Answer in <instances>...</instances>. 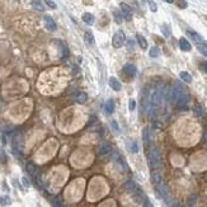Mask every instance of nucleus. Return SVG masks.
<instances>
[{
	"label": "nucleus",
	"mask_w": 207,
	"mask_h": 207,
	"mask_svg": "<svg viewBox=\"0 0 207 207\" xmlns=\"http://www.w3.org/2000/svg\"><path fill=\"white\" fill-rule=\"evenodd\" d=\"M197 48H198V51L201 52L203 56H206V57H207V45H206V43H199V45H197Z\"/></svg>",
	"instance_id": "obj_26"
},
{
	"label": "nucleus",
	"mask_w": 207,
	"mask_h": 207,
	"mask_svg": "<svg viewBox=\"0 0 207 207\" xmlns=\"http://www.w3.org/2000/svg\"><path fill=\"white\" fill-rule=\"evenodd\" d=\"M113 17H115V22L117 23V24H121V23H122V16H121V14L118 13V12H113Z\"/></svg>",
	"instance_id": "obj_28"
},
{
	"label": "nucleus",
	"mask_w": 207,
	"mask_h": 207,
	"mask_svg": "<svg viewBox=\"0 0 207 207\" xmlns=\"http://www.w3.org/2000/svg\"><path fill=\"white\" fill-rule=\"evenodd\" d=\"M131 151H132V153H137V151H139V146H137V144H136V142H132Z\"/></svg>",
	"instance_id": "obj_34"
},
{
	"label": "nucleus",
	"mask_w": 207,
	"mask_h": 207,
	"mask_svg": "<svg viewBox=\"0 0 207 207\" xmlns=\"http://www.w3.org/2000/svg\"><path fill=\"white\" fill-rule=\"evenodd\" d=\"M151 181H153V183L156 185V184H159L160 182H163V177H161V174H160L159 172H154V173L151 174Z\"/></svg>",
	"instance_id": "obj_20"
},
{
	"label": "nucleus",
	"mask_w": 207,
	"mask_h": 207,
	"mask_svg": "<svg viewBox=\"0 0 207 207\" xmlns=\"http://www.w3.org/2000/svg\"><path fill=\"white\" fill-rule=\"evenodd\" d=\"M161 32L164 33V36H165V37H170V28H169L168 26L164 24V26L161 27Z\"/></svg>",
	"instance_id": "obj_31"
},
{
	"label": "nucleus",
	"mask_w": 207,
	"mask_h": 207,
	"mask_svg": "<svg viewBox=\"0 0 207 207\" xmlns=\"http://www.w3.org/2000/svg\"><path fill=\"white\" fill-rule=\"evenodd\" d=\"M147 4H149V8H150V10H151V12L155 13L156 10H158V5H156V3L153 2V0H149Z\"/></svg>",
	"instance_id": "obj_30"
},
{
	"label": "nucleus",
	"mask_w": 207,
	"mask_h": 207,
	"mask_svg": "<svg viewBox=\"0 0 207 207\" xmlns=\"http://www.w3.org/2000/svg\"><path fill=\"white\" fill-rule=\"evenodd\" d=\"M112 127H113V130H115L116 132H119V127H118V125H117V122L116 121H112Z\"/></svg>",
	"instance_id": "obj_35"
},
{
	"label": "nucleus",
	"mask_w": 207,
	"mask_h": 207,
	"mask_svg": "<svg viewBox=\"0 0 207 207\" xmlns=\"http://www.w3.org/2000/svg\"><path fill=\"white\" fill-rule=\"evenodd\" d=\"M149 55H150V57H158V56L160 55V51H159V48L158 47H151L150 48V51H149Z\"/></svg>",
	"instance_id": "obj_25"
},
{
	"label": "nucleus",
	"mask_w": 207,
	"mask_h": 207,
	"mask_svg": "<svg viewBox=\"0 0 207 207\" xmlns=\"http://www.w3.org/2000/svg\"><path fill=\"white\" fill-rule=\"evenodd\" d=\"M123 71L127 74V75H131V76H135L137 73V69L135 65H132V64H126L125 67H123Z\"/></svg>",
	"instance_id": "obj_12"
},
{
	"label": "nucleus",
	"mask_w": 207,
	"mask_h": 207,
	"mask_svg": "<svg viewBox=\"0 0 207 207\" xmlns=\"http://www.w3.org/2000/svg\"><path fill=\"white\" fill-rule=\"evenodd\" d=\"M32 6L36 10H38V12H43L45 10V6L42 5L41 0H32Z\"/></svg>",
	"instance_id": "obj_21"
},
{
	"label": "nucleus",
	"mask_w": 207,
	"mask_h": 207,
	"mask_svg": "<svg viewBox=\"0 0 207 207\" xmlns=\"http://www.w3.org/2000/svg\"><path fill=\"white\" fill-rule=\"evenodd\" d=\"M111 151H112V147H111V145H109V144H107V142H103V144H102L101 146H99V150H98L99 155H102V156L108 155Z\"/></svg>",
	"instance_id": "obj_10"
},
{
	"label": "nucleus",
	"mask_w": 207,
	"mask_h": 207,
	"mask_svg": "<svg viewBox=\"0 0 207 207\" xmlns=\"http://www.w3.org/2000/svg\"><path fill=\"white\" fill-rule=\"evenodd\" d=\"M150 101H151V104L154 107H160L163 104V101H164V88L163 87L156 88L155 91L153 93L151 98H150Z\"/></svg>",
	"instance_id": "obj_3"
},
{
	"label": "nucleus",
	"mask_w": 207,
	"mask_h": 207,
	"mask_svg": "<svg viewBox=\"0 0 207 207\" xmlns=\"http://www.w3.org/2000/svg\"><path fill=\"white\" fill-rule=\"evenodd\" d=\"M43 22H45V27H46V29L47 31H50V32H55L56 31V23H55V20L52 19V17H50V16H45L43 17Z\"/></svg>",
	"instance_id": "obj_5"
},
{
	"label": "nucleus",
	"mask_w": 207,
	"mask_h": 207,
	"mask_svg": "<svg viewBox=\"0 0 207 207\" xmlns=\"http://www.w3.org/2000/svg\"><path fill=\"white\" fill-rule=\"evenodd\" d=\"M81 19H83L84 23H87V24H89V26H91L93 23H94V16H93V14H90V13H84L83 17H81Z\"/></svg>",
	"instance_id": "obj_16"
},
{
	"label": "nucleus",
	"mask_w": 207,
	"mask_h": 207,
	"mask_svg": "<svg viewBox=\"0 0 207 207\" xmlns=\"http://www.w3.org/2000/svg\"><path fill=\"white\" fill-rule=\"evenodd\" d=\"M84 40H85V43H88V45H90V46H93L94 45V36H93V33L90 32V31H88V32H85V34H84Z\"/></svg>",
	"instance_id": "obj_17"
},
{
	"label": "nucleus",
	"mask_w": 207,
	"mask_h": 207,
	"mask_svg": "<svg viewBox=\"0 0 207 207\" xmlns=\"http://www.w3.org/2000/svg\"><path fill=\"white\" fill-rule=\"evenodd\" d=\"M125 41H126L125 32H123V31H118V32L115 33V36H113V38H112V45H113V47L119 48V47L123 46Z\"/></svg>",
	"instance_id": "obj_4"
},
{
	"label": "nucleus",
	"mask_w": 207,
	"mask_h": 207,
	"mask_svg": "<svg viewBox=\"0 0 207 207\" xmlns=\"http://www.w3.org/2000/svg\"><path fill=\"white\" fill-rule=\"evenodd\" d=\"M123 189L125 191H127V192H135L137 189V185H136V183H135L133 181H127L125 184H123Z\"/></svg>",
	"instance_id": "obj_14"
},
{
	"label": "nucleus",
	"mask_w": 207,
	"mask_h": 207,
	"mask_svg": "<svg viewBox=\"0 0 207 207\" xmlns=\"http://www.w3.org/2000/svg\"><path fill=\"white\" fill-rule=\"evenodd\" d=\"M156 189H158L160 197H163L164 199H165V201H168V195H169V192H168L167 185L164 184L163 182H160L159 184H156Z\"/></svg>",
	"instance_id": "obj_6"
},
{
	"label": "nucleus",
	"mask_w": 207,
	"mask_h": 207,
	"mask_svg": "<svg viewBox=\"0 0 207 207\" xmlns=\"http://www.w3.org/2000/svg\"><path fill=\"white\" fill-rule=\"evenodd\" d=\"M43 3L48 6L50 9H56L57 8V5H56V3L53 2V0H43Z\"/></svg>",
	"instance_id": "obj_29"
},
{
	"label": "nucleus",
	"mask_w": 207,
	"mask_h": 207,
	"mask_svg": "<svg viewBox=\"0 0 207 207\" xmlns=\"http://www.w3.org/2000/svg\"><path fill=\"white\" fill-rule=\"evenodd\" d=\"M144 207H153V205L150 203V201H149V199H146V198H145V203H144Z\"/></svg>",
	"instance_id": "obj_40"
},
{
	"label": "nucleus",
	"mask_w": 207,
	"mask_h": 207,
	"mask_svg": "<svg viewBox=\"0 0 207 207\" xmlns=\"http://www.w3.org/2000/svg\"><path fill=\"white\" fill-rule=\"evenodd\" d=\"M8 205H10V198L8 196L0 197V206H8Z\"/></svg>",
	"instance_id": "obj_27"
},
{
	"label": "nucleus",
	"mask_w": 207,
	"mask_h": 207,
	"mask_svg": "<svg viewBox=\"0 0 207 207\" xmlns=\"http://www.w3.org/2000/svg\"><path fill=\"white\" fill-rule=\"evenodd\" d=\"M178 6L182 9H185L187 8V2H184V0H178Z\"/></svg>",
	"instance_id": "obj_33"
},
{
	"label": "nucleus",
	"mask_w": 207,
	"mask_h": 207,
	"mask_svg": "<svg viewBox=\"0 0 207 207\" xmlns=\"http://www.w3.org/2000/svg\"><path fill=\"white\" fill-rule=\"evenodd\" d=\"M136 40H137L139 45H140V47H141L142 50H146V48H147V41H146V38L144 37V36L137 34V36H136Z\"/></svg>",
	"instance_id": "obj_19"
},
{
	"label": "nucleus",
	"mask_w": 207,
	"mask_h": 207,
	"mask_svg": "<svg viewBox=\"0 0 207 207\" xmlns=\"http://www.w3.org/2000/svg\"><path fill=\"white\" fill-rule=\"evenodd\" d=\"M22 183L24 184V187H29V185H31V184H29V181H28L27 178H22Z\"/></svg>",
	"instance_id": "obj_38"
},
{
	"label": "nucleus",
	"mask_w": 207,
	"mask_h": 207,
	"mask_svg": "<svg viewBox=\"0 0 207 207\" xmlns=\"http://www.w3.org/2000/svg\"><path fill=\"white\" fill-rule=\"evenodd\" d=\"M109 87L115 90V91H119L121 90V88H122V85H121V83L116 79L115 76H111L109 78Z\"/></svg>",
	"instance_id": "obj_11"
},
{
	"label": "nucleus",
	"mask_w": 207,
	"mask_h": 207,
	"mask_svg": "<svg viewBox=\"0 0 207 207\" xmlns=\"http://www.w3.org/2000/svg\"><path fill=\"white\" fill-rule=\"evenodd\" d=\"M165 3H168V4H173L174 3V0H164Z\"/></svg>",
	"instance_id": "obj_44"
},
{
	"label": "nucleus",
	"mask_w": 207,
	"mask_h": 207,
	"mask_svg": "<svg viewBox=\"0 0 207 207\" xmlns=\"http://www.w3.org/2000/svg\"><path fill=\"white\" fill-rule=\"evenodd\" d=\"M147 160H149V165L151 169H158L161 164V156L160 151L158 147H151L147 155Z\"/></svg>",
	"instance_id": "obj_1"
},
{
	"label": "nucleus",
	"mask_w": 207,
	"mask_h": 207,
	"mask_svg": "<svg viewBox=\"0 0 207 207\" xmlns=\"http://www.w3.org/2000/svg\"><path fill=\"white\" fill-rule=\"evenodd\" d=\"M142 141H144V144L146 146L150 144V130H149V127H145L144 131H142Z\"/></svg>",
	"instance_id": "obj_18"
},
{
	"label": "nucleus",
	"mask_w": 207,
	"mask_h": 207,
	"mask_svg": "<svg viewBox=\"0 0 207 207\" xmlns=\"http://www.w3.org/2000/svg\"><path fill=\"white\" fill-rule=\"evenodd\" d=\"M53 207H64V206H61L59 202H55V203H53Z\"/></svg>",
	"instance_id": "obj_42"
},
{
	"label": "nucleus",
	"mask_w": 207,
	"mask_h": 207,
	"mask_svg": "<svg viewBox=\"0 0 207 207\" xmlns=\"http://www.w3.org/2000/svg\"><path fill=\"white\" fill-rule=\"evenodd\" d=\"M188 202H189V205H191V206H192V205H195V202H196V196H192V197L189 198V201H188Z\"/></svg>",
	"instance_id": "obj_39"
},
{
	"label": "nucleus",
	"mask_w": 207,
	"mask_h": 207,
	"mask_svg": "<svg viewBox=\"0 0 207 207\" xmlns=\"http://www.w3.org/2000/svg\"><path fill=\"white\" fill-rule=\"evenodd\" d=\"M179 48L182 50V51H184V52H188V51H191L192 46H191V43L185 38H181L179 40Z\"/></svg>",
	"instance_id": "obj_13"
},
{
	"label": "nucleus",
	"mask_w": 207,
	"mask_h": 207,
	"mask_svg": "<svg viewBox=\"0 0 207 207\" xmlns=\"http://www.w3.org/2000/svg\"><path fill=\"white\" fill-rule=\"evenodd\" d=\"M203 70H205V73H207V62H203Z\"/></svg>",
	"instance_id": "obj_41"
},
{
	"label": "nucleus",
	"mask_w": 207,
	"mask_h": 207,
	"mask_svg": "<svg viewBox=\"0 0 207 207\" xmlns=\"http://www.w3.org/2000/svg\"><path fill=\"white\" fill-rule=\"evenodd\" d=\"M187 34L191 37V40L195 42V43H197V45H199V43H205V41H203V37L202 36H199L197 32H195V31H187Z\"/></svg>",
	"instance_id": "obj_7"
},
{
	"label": "nucleus",
	"mask_w": 207,
	"mask_h": 207,
	"mask_svg": "<svg viewBox=\"0 0 207 207\" xmlns=\"http://www.w3.org/2000/svg\"><path fill=\"white\" fill-rule=\"evenodd\" d=\"M127 46L130 47V48H133V47H135V41H133V40H128V41H127Z\"/></svg>",
	"instance_id": "obj_37"
},
{
	"label": "nucleus",
	"mask_w": 207,
	"mask_h": 207,
	"mask_svg": "<svg viewBox=\"0 0 207 207\" xmlns=\"http://www.w3.org/2000/svg\"><path fill=\"white\" fill-rule=\"evenodd\" d=\"M104 111L107 115H112L113 112H115V103H113L112 99H108V101L105 102V105H104Z\"/></svg>",
	"instance_id": "obj_15"
},
{
	"label": "nucleus",
	"mask_w": 207,
	"mask_h": 207,
	"mask_svg": "<svg viewBox=\"0 0 207 207\" xmlns=\"http://www.w3.org/2000/svg\"><path fill=\"white\" fill-rule=\"evenodd\" d=\"M195 113H196L198 117H203V109H202V107H201V105H196Z\"/></svg>",
	"instance_id": "obj_32"
},
{
	"label": "nucleus",
	"mask_w": 207,
	"mask_h": 207,
	"mask_svg": "<svg viewBox=\"0 0 207 207\" xmlns=\"http://www.w3.org/2000/svg\"><path fill=\"white\" fill-rule=\"evenodd\" d=\"M121 10H122V14L125 16L126 19H128V20L131 19V17H132V9L126 3H121Z\"/></svg>",
	"instance_id": "obj_9"
},
{
	"label": "nucleus",
	"mask_w": 207,
	"mask_h": 207,
	"mask_svg": "<svg viewBox=\"0 0 207 207\" xmlns=\"http://www.w3.org/2000/svg\"><path fill=\"white\" fill-rule=\"evenodd\" d=\"M188 101H189V97L185 94V93H183V94H181L179 97L177 98V101H175V103H177V105L179 107V108H184L185 105H187V103H188Z\"/></svg>",
	"instance_id": "obj_8"
},
{
	"label": "nucleus",
	"mask_w": 207,
	"mask_h": 207,
	"mask_svg": "<svg viewBox=\"0 0 207 207\" xmlns=\"http://www.w3.org/2000/svg\"><path fill=\"white\" fill-rule=\"evenodd\" d=\"M179 78L185 83H192V76H191L189 73H187V71H182V73L179 74Z\"/></svg>",
	"instance_id": "obj_22"
},
{
	"label": "nucleus",
	"mask_w": 207,
	"mask_h": 207,
	"mask_svg": "<svg viewBox=\"0 0 207 207\" xmlns=\"http://www.w3.org/2000/svg\"><path fill=\"white\" fill-rule=\"evenodd\" d=\"M183 93H184V87H183V85H182L179 81H175L173 87L169 89L168 95H167V99H168L169 102H175L177 98L179 97L181 94H183Z\"/></svg>",
	"instance_id": "obj_2"
},
{
	"label": "nucleus",
	"mask_w": 207,
	"mask_h": 207,
	"mask_svg": "<svg viewBox=\"0 0 207 207\" xmlns=\"http://www.w3.org/2000/svg\"><path fill=\"white\" fill-rule=\"evenodd\" d=\"M87 98H88V95L85 94V93H79V94L76 95V98H75V101L78 102V103H85L87 102Z\"/></svg>",
	"instance_id": "obj_24"
},
{
	"label": "nucleus",
	"mask_w": 207,
	"mask_h": 207,
	"mask_svg": "<svg viewBox=\"0 0 207 207\" xmlns=\"http://www.w3.org/2000/svg\"><path fill=\"white\" fill-rule=\"evenodd\" d=\"M203 139H205V141L207 142V130L205 131V133H203Z\"/></svg>",
	"instance_id": "obj_43"
},
{
	"label": "nucleus",
	"mask_w": 207,
	"mask_h": 207,
	"mask_svg": "<svg viewBox=\"0 0 207 207\" xmlns=\"http://www.w3.org/2000/svg\"><path fill=\"white\" fill-rule=\"evenodd\" d=\"M173 207H183V206H182V205H179V203H175Z\"/></svg>",
	"instance_id": "obj_45"
},
{
	"label": "nucleus",
	"mask_w": 207,
	"mask_h": 207,
	"mask_svg": "<svg viewBox=\"0 0 207 207\" xmlns=\"http://www.w3.org/2000/svg\"><path fill=\"white\" fill-rule=\"evenodd\" d=\"M135 108H136V102H135L133 99H131L130 101V111H133Z\"/></svg>",
	"instance_id": "obj_36"
},
{
	"label": "nucleus",
	"mask_w": 207,
	"mask_h": 207,
	"mask_svg": "<svg viewBox=\"0 0 207 207\" xmlns=\"http://www.w3.org/2000/svg\"><path fill=\"white\" fill-rule=\"evenodd\" d=\"M27 172L32 175H36L37 174V167H36L33 163H28L27 164Z\"/></svg>",
	"instance_id": "obj_23"
}]
</instances>
